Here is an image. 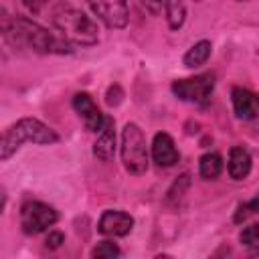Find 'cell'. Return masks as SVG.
I'll return each instance as SVG.
<instances>
[{
    "label": "cell",
    "instance_id": "cell-1",
    "mask_svg": "<svg viewBox=\"0 0 259 259\" xmlns=\"http://www.w3.org/2000/svg\"><path fill=\"white\" fill-rule=\"evenodd\" d=\"M2 36L14 49H28L38 55H69L73 45L59 32H51L47 26L30 16H8L2 10Z\"/></svg>",
    "mask_w": 259,
    "mask_h": 259
},
{
    "label": "cell",
    "instance_id": "cell-2",
    "mask_svg": "<svg viewBox=\"0 0 259 259\" xmlns=\"http://www.w3.org/2000/svg\"><path fill=\"white\" fill-rule=\"evenodd\" d=\"M61 136L57 130L40 121L38 117H20L14 123H10L0 138V160L8 162L24 144H34V146H55L59 144Z\"/></svg>",
    "mask_w": 259,
    "mask_h": 259
},
{
    "label": "cell",
    "instance_id": "cell-3",
    "mask_svg": "<svg viewBox=\"0 0 259 259\" xmlns=\"http://www.w3.org/2000/svg\"><path fill=\"white\" fill-rule=\"evenodd\" d=\"M53 26L73 47H95L99 42L97 22L75 6H61L55 10Z\"/></svg>",
    "mask_w": 259,
    "mask_h": 259
},
{
    "label": "cell",
    "instance_id": "cell-4",
    "mask_svg": "<svg viewBox=\"0 0 259 259\" xmlns=\"http://www.w3.org/2000/svg\"><path fill=\"white\" fill-rule=\"evenodd\" d=\"M119 156L123 170L132 176H144L150 168V146L146 142L144 130L136 121H127L121 127Z\"/></svg>",
    "mask_w": 259,
    "mask_h": 259
},
{
    "label": "cell",
    "instance_id": "cell-5",
    "mask_svg": "<svg viewBox=\"0 0 259 259\" xmlns=\"http://www.w3.org/2000/svg\"><path fill=\"white\" fill-rule=\"evenodd\" d=\"M214 85H217L214 73H198V75H192V77L174 79L170 83V91L176 99H180L184 103L204 107L212 99Z\"/></svg>",
    "mask_w": 259,
    "mask_h": 259
},
{
    "label": "cell",
    "instance_id": "cell-6",
    "mask_svg": "<svg viewBox=\"0 0 259 259\" xmlns=\"http://www.w3.org/2000/svg\"><path fill=\"white\" fill-rule=\"evenodd\" d=\"M20 229L26 237H36L40 233L51 231L59 223V210L42 200H24L20 204Z\"/></svg>",
    "mask_w": 259,
    "mask_h": 259
},
{
    "label": "cell",
    "instance_id": "cell-7",
    "mask_svg": "<svg viewBox=\"0 0 259 259\" xmlns=\"http://www.w3.org/2000/svg\"><path fill=\"white\" fill-rule=\"evenodd\" d=\"M87 6L109 30H123L130 24L127 0H87Z\"/></svg>",
    "mask_w": 259,
    "mask_h": 259
},
{
    "label": "cell",
    "instance_id": "cell-8",
    "mask_svg": "<svg viewBox=\"0 0 259 259\" xmlns=\"http://www.w3.org/2000/svg\"><path fill=\"white\" fill-rule=\"evenodd\" d=\"M71 107L73 111L77 113V117L81 119L83 127L89 132V134H99L103 123H105V117L99 109V105L95 103V99L91 97V93L87 91H77L71 99Z\"/></svg>",
    "mask_w": 259,
    "mask_h": 259
},
{
    "label": "cell",
    "instance_id": "cell-9",
    "mask_svg": "<svg viewBox=\"0 0 259 259\" xmlns=\"http://www.w3.org/2000/svg\"><path fill=\"white\" fill-rule=\"evenodd\" d=\"M134 217L125 210L119 208H107L101 212L99 221H97V233L101 237H111V239H119V237H127L134 231Z\"/></svg>",
    "mask_w": 259,
    "mask_h": 259
},
{
    "label": "cell",
    "instance_id": "cell-10",
    "mask_svg": "<svg viewBox=\"0 0 259 259\" xmlns=\"http://www.w3.org/2000/svg\"><path fill=\"white\" fill-rule=\"evenodd\" d=\"M150 158L158 168H172L180 162V150L168 132H156L150 144Z\"/></svg>",
    "mask_w": 259,
    "mask_h": 259
},
{
    "label": "cell",
    "instance_id": "cell-11",
    "mask_svg": "<svg viewBox=\"0 0 259 259\" xmlns=\"http://www.w3.org/2000/svg\"><path fill=\"white\" fill-rule=\"evenodd\" d=\"M231 105L233 113L241 121H255L259 119V93L235 85L231 89Z\"/></svg>",
    "mask_w": 259,
    "mask_h": 259
},
{
    "label": "cell",
    "instance_id": "cell-12",
    "mask_svg": "<svg viewBox=\"0 0 259 259\" xmlns=\"http://www.w3.org/2000/svg\"><path fill=\"white\" fill-rule=\"evenodd\" d=\"M115 146H117V138H115V119L113 117H105V123L101 127V132L97 134L95 142H93V156L99 162H111L115 156Z\"/></svg>",
    "mask_w": 259,
    "mask_h": 259
},
{
    "label": "cell",
    "instance_id": "cell-13",
    "mask_svg": "<svg viewBox=\"0 0 259 259\" xmlns=\"http://www.w3.org/2000/svg\"><path fill=\"white\" fill-rule=\"evenodd\" d=\"M253 170V156L243 146H231L227 156V174L231 180L241 182L245 180Z\"/></svg>",
    "mask_w": 259,
    "mask_h": 259
},
{
    "label": "cell",
    "instance_id": "cell-14",
    "mask_svg": "<svg viewBox=\"0 0 259 259\" xmlns=\"http://www.w3.org/2000/svg\"><path fill=\"white\" fill-rule=\"evenodd\" d=\"M210 55H212V42L208 38H200L186 49V53L182 55V65L186 69H192V71L200 69L202 65H206Z\"/></svg>",
    "mask_w": 259,
    "mask_h": 259
},
{
    "label": "cell",
    "instance_id": "cell-15",
    "mask_svg": "<svg viewBox=\"0 0 259 259\" xmlns=\"http://www.w3.org/2000/svg\"><path fill=\"white\" fill-rule=\"evenodd\" d=\"M225 170V160L219 152H204L198 158V176L202 180H217Z\"/></svg>",
    "mask_w": 259,
    "mask_h": 259
},
{
    "label": "cell",
    "instance_id": "cell-16",
    "mask_svg": "<svg viewBox=\"0 0 259 259\" xmlns=\"http://www.w3.org/2000/svg\"><path fill=\"white\" fill-rule=\"evenodd\" d=\"M164 18L170 30H180L186 22V4L184 0H166L164 2Z\"/></svg>",
    "mask_w": 259,
    "mask_h": 259
},
{
    "label": "cell",
    "instance_id": "cell-17",
    "mask_svg": "<svg viewBox=\"0 0 259 259\" xmlns=\"http://www.w3.org/2000/svg\"><path fill=\"white\" fill-rule=\"evenodd\" d=\"M121 255V249L115 241H111V237L99 241L91 251H89V257L91 259H113V257H119Z\"/></svg>",
    "mask_w": 259,
    "mask_h": 259
},
{
    "label": "cell",
    "instance_id": "cell-18",
    "mask_svg": "<svg viewBox=\"0 0 259 259\" xmlns=\"http://www.w3.org/2000/svg\"><path fill=\"white\" fill-rule=\"evenodd\" d=\"M188 188H190V174L188 172H184V174H180L174 182H172V186L168 188V192H166V202H180L182 198H184V194L188 192Z\"/></svg>",
    "mask_w": 259,
    "mask_h": 259
},
{
    "label": "cell",
    "instance_id": "cell-19",
    "mask_svg": "<svg viewBox=\"0 0 259 259\" xmlns=\"http://www.w3.org/2000/svg\"><path fill=\"white\" fill-rule=\"evenodd\" d=\"M257 212H259V196H253V198L243 200V202L237 204V208L233 212V223L235 225H243L245 221H249Z\"/></svg>",
    "mask_w": 259,
    "mask_h": 259
},
{
    "label": "cell",
    "instance_id": "cell-20",
    "mask_svg": "<svg viewBox=\"0 0 259 259\" xmlns=\"http://www.w3.org/2000/svg\"><path fill=\"white\" fill-rule=\"evenodd\" d=\"M239 243L245 247L259 245V223H251V225L243 227V231L239 233Z\"/></svg>",
    "mask_w": 259,
    "mask_h": 259
},
{
    "label": "cell",
    "instance_id": "cell-21",
    "mask_svg": "<svg viewBox=\"0 0 259 259\" xmlns=\"http://www.w3.org/2000/svg\"><path fill=\"white\" fill-rule=\"evenodd\" d=\"M121 101H123V89H121V85H117V83L109 85L107 91H105V103H107V107H117Z\"/></svg>",
    "mask_w": 259,
    "mask_h": 259
},
{
    "label": "cell",
    "instance_id": "cell-22",
    "mask_svg": "<svg viewBox=\"0 0 259 259\" xmlns=\"http://www.w3.org/2000/svg\"><path fill=\"white\" fill-rule=\"evenodd\" d=\"M63 243H65V233H63V231L51 229V231L47 233V237H45V247H47V249H51V251L61 249V247H63Z\"/></svg>",
    "mask_w": 259,
    "mask_h": 259
},
{
    "label": "cell",
    "instance_id": "cell-23",
    "mask_svg": "<svg viewBox=\"0 0 259 259\" xmlns=\"http://www.w3.org/2000/svg\"><path fill=\"white\" fill-rule=\"evenodd\" d=\"M22 2V6H24V10L28 12V14H32V16H38L53 0H20Z\"/></svg>",
    "mask_w": 259,
    "mask_h": 259
},
{
    "label": "cell",
    "instance_id": "cell-24",
    "mask_svg": "<svg viewBox=\"0 0 259 259\" xmlns=\"http://www.w3.org/2000/svg\"><path fill=\"white\" fill-rule=\"evenodd\" d=\"M142 6L152 14V16H160L162 10H164V2L166 0H140Z\"/></svg>",
    "mask_w": 259,
    "mask_h": 259
},
{
    "label": "cell",
    "instance_id": "cell-25",
    "mask_svg": "<svg viewBox=\"0 0 259 259\" xmlns=\"http://www.w3.org/2000/svg\"><path fill=\"white\" fill-rule=\"evenodd\" d=\"M237 2H249V0H237Z\"/></svg>",
    "mask_w": 259,
    "mask_h": 259
},
{
    "label": "cell",
    "instance_id": "cell-26",
    "mask_svg": "<svg viewBox=\"0 0 259 259\" xmlns=\"http://www.w3.org/2000/svg\"><path fill=\"white\" fill-rule=\"evenodd\" d=\"M194 2H202V0H194Z\"/></svg>",
    "mask_w": 259,
    "mask_h": 259
}]
</instances>
